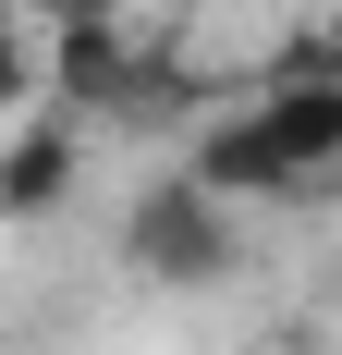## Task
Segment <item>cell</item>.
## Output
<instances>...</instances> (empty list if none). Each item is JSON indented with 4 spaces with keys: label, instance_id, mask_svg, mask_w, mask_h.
I'll list each match as a JSON object with an SVG mask.
<instances>
[{
    "label": "cell",
    "instance_id": "2",
    "mask_svg": "<svg viewBox=\"0 0 342 355\" xmlns=\"http://www.w3.org/2000/svg\"><path fill=\"white\" fill-rule=\"evenodd\" d=\"M123 257H135L147 282H171V294H208V282H233V209H220L208 184L159 172V184H135V209H123Z\"/></svg>",
    "mask_w": 342,
    "mask_h": 355
},
{
    "label": "cell",
    "instance_id": "7",
    "mask_svg": "<svg viewBox=\"0 0 342 355\" xmlns=\"http://www.w3.org/2000/svg\"><path fill=\"white\" fill-rule=\"evenodd\" d=\"M330 184H342V172H330Z\"/></svg>",
    "mask_w": 342,
    "mask_h": 355
},
{
    "label": "cell",
    "instance_id": "6",
    "mask_svg": "<svg viewBox=\"0 0 342 355\" xmlns=\"http://www.w3.org/2000/svg\"><path fill=\"white\" fill-rule=\"evenodd\" d=\"M49 25H123V0H49Z\"/></svg>",
    "mask_w": 342,
    "mask_h": 355
},
{
    "label": "cell",
    "instance_id": "5",
    "mask_svg": "<svg viewBox=\"0 0 342 355\" xmlns=\"http://www.w3.org/2000/svg\"><path fill=\"white\" fill-rule=\"evenodd\" d=\"M37 73H49V62L25 49V25H0V110H12V98H37Z\"/></svg>",
    "mask_w": 342,
    "mask_h": 355
},
{
    "label": "cell",
    "instance_id": "4",
    "mask_svg": "<svg viewBox=\"0 0 342 355\" xmlns=\"http://www.w3.org/2000/svg\"><path fill=\"white\" fill-rule=\"evenodd\" d=\"M62 196H73V123L0 135V220H49Z\"/></svg>",
    "mask_w": 342,
    "mask_h": 355
},
{
    "label": "cell",
    "instance_id": "3",
    "mask_svg": "<svg viewBox=\"0 0 342 355\" xmlns=\"http://www.w3.org/2000/svg\"><path fill=\"white\" fill-rule=\"evenodd\" d=\"M147 73V37L135 25H49V86H62L73 110H123Z\"/></svg>",
    "mask_w": 342,
    "mask_h": 355
},
{
    "label": "cell",
    "instance_id": "1",
    "mask_svg": "<svg viewBox=\"0 0 342 355\" xmlns=\"http://www.w3.org/2000/svg\"><path fill=\"white\" fill-rule=\"evenodd\" d=\"M330 172H342V62L330 49H306L244 110H208L196 159H183V184H208L220 209L233 196H294V184H330Z\"/></svg>",
    "mask_w": 342,
    "mask_h": 355
}]
</instances>
